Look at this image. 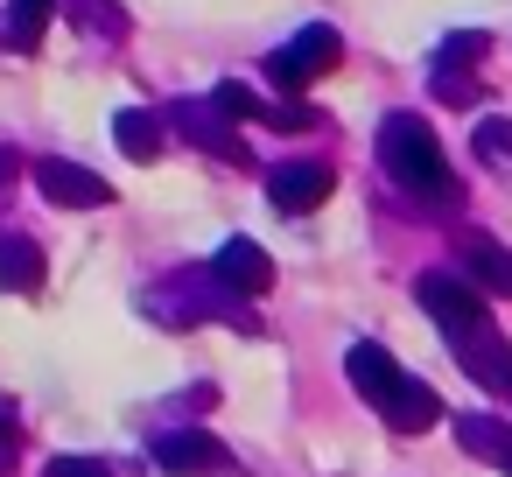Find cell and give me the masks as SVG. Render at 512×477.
Here are the masks:
<instances>
[{
    "instance_id": "6da1fadb",
    "label": "cell",
    "mask_w": 512,
    "mask_h": 477,
    "mask_svg": "<svg viewBox=\"0 0 512 477\" xmlns=\"http://www.w3.org/2000/svg\"><path fill=\"white\" fill-rule=\"evenodd\" d=\"M379 162H386V176H393L400 190H414V197H428V204L456 197L449 155H442V141H435V127H428L421 113H386V120H379Z\"/></svg>"
},
{
    "instance_id": "7a4b0ae2",
    "label": "cell",
    "mask_w": 512,
    "mask_h": 477,
    "mask_svg": "<svg viewBox=\"0 0 512 477\" xmlns=\"http://www.w3.org/2000/svg\"><path fill=\"white\" fill-rule=\"evenodd\" d=\"M337 50H344L337 29H330V22H309V29H295V36L267 57V85H274L281 99H295V92H309V85L337 64Z\"/></svg>"
},
{
    "instance_id": "3957f363",
    "label": "cell",
    "mask_w": 512,
    "mask_h": 477,
    "mask_svg": "<svg viewBox=\"0 0 512 477\" xmlns=\"http://www.w3.org/2000/svg\"><path fill=\"white\" fill-rule=\"evenodd\" d=\"M414 302L442 323V337H463V330H484L491 323V309H484V295L456 274V267H435V274H421L414 281Z\"/></svg>"
},
{
    "instance_id": "277c9868",
    "label": "cell",
    "mask_w": 512,
    "mask_h": 477,
    "mask_svg": "<svg viewBox=\"0 0 512 477\" xmlns=\"http://www.w3.org/2000/svg\"><path fill=\"white\" fill-rule=\"evenodd\" d=\"M36 190H43L57 211H99V204H113V183H106L99 169L71 162V155H50V162H36Z\"/></svg>"
},
{
    "instance_id": "5b68a950",
    "label": "cell",
    "mask_w": 512,
    "mask_h": 477,
    "mask_svg": "<svg viewBox=\"0 0 512 477\" xmlns=\"http://www.w3.org/2000/svg\"><path fill=\"white\" fill-rule=\"evenodd\" d=\"M148 456L169 477H211V470H225V435H211V428H162V435H148Z\"/></svg>"
},
{
    "instance_id": "8992f818",
    "label": "cell",
    "mask_w": 512,
    "mask_h": 477,
    "mask_svg": "<svg viewBox=\"0 0 512 477\" xmlns=\"http://www.w3.org/2000/svg\"><path fill=\"white\" fill-rule=\"evenodd\" d=\"M169 134H183L190 148H204V155H225V162H239L246 155V141L232 134V120L211 106V99H169Z\"/></svg>"
},
{
    "instance_id": "52a82bcc",
    "label": "cell",
    "mask_w": 512,
    "mask_h": 477,
    "mask_svg": "<svg viewBox=\"0 0 512 477\" xmlns=\"http://www.w3.org/2000/svg\"><path fill=\"white\" fill-rule=\"evenodd\" d=\"M442 344H449V358H456L484 393H505V400H512V344H505L491 323H484V330H463V337H442Z\"/></svg>"
},
{
    "instance_id": "ba28073f",
    "label": "cell",
    "mask_w": 512,
    "mask_h": 477,
    "mask_svg": "<svg viewBox=\"0 0 512 477\" xmlns=\"http://www.w3.org/2000/svg\"><path fill=\"white\" fill-rule=\"evenodd\" d=\"M330 190H337V176H330L323 162H281V169H267V204H274L281 218L316 211Z\"/></svg>"
},
{
    "instance_id": "9c48e42d",
    "label": "cell",
    "mask_w": 512,
    "mask_h": 477,
    "mask_svg": "<svg viewBox=\"0 0 512 477\" xmlns=\"http://www.w3.org/2000/svg\"><path fill=\"white\" fill-rule=\"evenodd\" d=\"M211 281L225 288V295H267L274 288V260H267V246H253V239H225L218 253H211Z\"/></svg>"
},
{
    "instance_id": "30bf717a",
    "label": "cell",
    "mask_w": 512,
    "mask_h": 477,
    "mask_svg": "<svg viewBox=\"0 0 512 477\" xmlns=\"http://www.w3.org/2000/svg\"><path fill=\"white\" fill-rule=\"evenodd\" d=\"M379 414H386V428H393V435H428V428L442 421V400H435V386H428V379L400 372V386L379 400Z\"/></svg>"
},
{
    "instance_id": "8fae6325",
    "label": "cell",
    "mask_w": 512,
    "mask_h": 477,
    "mask_svg": "<svg viewBox=\"0 0 512 477\" xmlns=\"http://www.w3.org/2000/svg\"><path fill=\"white\" fill-rule=\"evenodd\" d=\"M344 372H351V386H358V393H365V400L379 407V400H386V393L400 386V372H407V365H400V358H393L386 344H372V337H358V344L344 351Z\"/></svg>"
},
{
    "instance_id": "7c38bea8",
    "label": "cell",
    "mask_w": 512,
    "mask_h": 477,
    "mask_svg": "<svg viewBox=\"0 0 512 477\" xmlns=\"http://www.w3.org/2000/svg\"><path fill=\"white\" fill-rule=\"evenodd\" d=\"M113 141L127 162H162V141H169V120L155 106H120L113 113Z\"/></svg>"
},
{
    "instance_id": "4fadbf2b",
    "label": "cell",
    "mask_w": 512,
    "mask_h": 477,
    "mask_svg": "<svg viewBox=\"0 0 512 477\" xmlns=\"http://www.w3.org/2000/svg\"><path fill=\"white\" fill-rule=\"evenodd\" d=\"M449 428H456V442H463L477 463H491V470L512 477V428H505V421H491V414H456Z\"/></svg>"
},
{
    "instance_id": "5bb4252c",
    "label": "cell",
    "mask_w": 512,
    "mask_h": 477,
    "mask_svg": "<svg viewBox=\"0 0 512 477\" xmlns=\"http://www.w3.org/2000/svg\"><path fill=\"white\" fill-rule=\"evenodd\" d=\"M0 288L8 295H36L43 288V246L29 232H0Z\"/></svg>"
},
{
    "instance_id": "9a60e30c",
    "label": "cell",
    "mask_w": 512,
    "mask_h": 477,
    "mask_svg": "<svg viewBox=\"0 0 512 477\" xmlns=\"http://www.w3.org/2000/svg\"><path fill=\"white\" fill-rule=\"evenodd\" d=\"M463 281L484 288V295H505V302H512V253L491 246V239H477V246L463 253Z\"/></svg>"
},
{
    "instance_id": "2e32d148",
    "label": "cell",
    "mask_w": 512,
    "mask_h": 477,
    "mask_svg": "<svg viewBox=\"0 0 512 477\" xmlns=\"http://www.w3.org/2000/svg\"><path fill=\"white\" fill-rule=\"evenodd\" d=\"M50 15H57V0H8V36H15V50H36L43 29H50Z\"/></svg>"
},
{
    "instance_id": "e0dca14e",
    "label": "cell",
    "mask_w": 512,
    "mask_h": 477,
    "mask_svg": "<svg viewBox=\"0 0 512 477\" xmlns=\"http://www.w3.org/2000/svg\"><path fill=\"white\" fill-rule=\"evenodd\" d=\"M470 148H477V155H484L491 169H512V120H477Z\"/></svg>"
},
{
    "instance_id": "ac0fdd59",
    "label": "cell",
    "mask_w": 512,
    "mask_h": 477,
    "mask_svg": "<svg viewBox=\"0 0 512 477\" xmlns=\"http://www.w3.org/2000/svg\"><path fill=\"white\" fill-rule=\"evenodd\" d=\"M484 43H491V36H477V29H456V36H442V50H435V71H463V64H477V57H484Z\"/></svg>"
},
{
    "instance_id": "d6986e66",
    "label": "cell",
    "mask_w": 512,
    "mask_h": 477,
    "mask_svg": "<svg viewBox=\"0 0 512 477\" xmlns=\"http://www.w3.org/2000/svg\"><path fill=\"white\" fill-rule=\"evenodd\" d=\"M211 106H218L225 120H260V99H253V85H239V78H225V85L211 92Z\"/></svg>"
},
{
    "instance_id": "ffe728a7",
    "label": "cell",
    "mask_w": 512,
    "mask_h": 477,
    "mask_svg": "<svg viewBox=\"0 0 512 477\" xmlns=\"http://www.w3.org/2000/svg\"><path fill=\"white\" fill-rule=\"evenodd\" d=\"M43 477H120L106 456H50V470Z\"/></svg>"
},
{
    "instance_id": "44dd1931",
    "label": "cell",
    "mask_w": 512,
    "mask_h": 477,
    "mask_svg": "<svg viewBox=\"0 0 512 477\" xmlns=\"http://www.w3.org/2000/svg\"><path fill=\"white\" fill-rule=\"evenodd\" d=\"M15 449H22V442H15V414H8V407H0V470H8V463H15Z\"/></svg>"
},
{
    "instance_id": "7402d4cb",
    "label": "cell",
    "mask_w": 512,
    "mask_h": 477,
    "mask_svg": "<svg viewBox=\"0 0 512 477\" xmlns=\"http://www.w3.org/2000/svg\"><path fill=\"white\" fill-rule=\"evenodd\" d=\"M15 176H22V162H15V148H0V197L15 190Z\"/></svg>"
}]
</instances>
